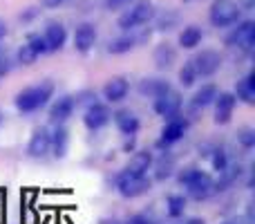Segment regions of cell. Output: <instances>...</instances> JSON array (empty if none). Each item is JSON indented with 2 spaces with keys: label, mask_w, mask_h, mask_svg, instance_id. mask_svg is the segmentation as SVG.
<instances>
[{
  "label": "cell",
  "mask_w": 255,
  "mask_h": 224,
  "mask_svg": "<svg viewBox=\"0 0 255 224\" xmlns=\"http://www.w3.org/2000/svg\"><path fill=\"white\" fill-rule=\"evenodd\" d=\"M54 92H56L54 81L52 79H43L40 83L20 90V92L13 97V106H16V110L22 112V114L38 112V110H43V108L47 106L49 99H54Z\"/></svg>",
  "instance_id": "6da1fadb"
},
{
  "label": "cell",
  "mask_w": 255,
  "mask_h": 224,
  "mask_svg": "<svg viewBox=\"0 0 255 224\" xmlns=\"http://www.w3.org/2000/svg\"><path fill=\"white\" fill-rule=\"evenodd\" d=\"M115 186L121 198L136 200L152 189V180H150L148 175H132V173H128V171H119L115 177Z\"/></svg>",
  "instance_id": "7a4b0ae2"
},
{
  "label": "cell",
  "mask_w": 255,
  "mask_h": 224,
  "mask_svg": "<svg viewBox=\"0 0 255 224\" xmlns=\"http://www.w3.org/2000/svg\"><path fill=\"white\" fill-rule=\"evenodd\" d=\"M154 16H157V13H154L152 2H148V0H136V2L130 4V9H128L126 13L119 16V27L124 31L139 29L141 25H148Z\"/></svg>",
  "instance_id": "3957f363"
},
{
  "label": "cell",
  "mask_w": 255,
  "mask_h": 224,
  "mask_svg": "<svg viewBox=\"0 0 255 224\" xmlns=\"http://www.w3.org/2000/svg\"><path fill=\"white\" fill-rule=\"evenodd\" d=\"M188 126H190V121L184 117V114H177V117H172V119H166V126L161 128L159 139L154 141V148L157 150H168L172 144H177V141L184 139Z\"/></svg>",
  "instance_id": "277c9868"
},
{
  "label": "cell",
  "mask_w": 255,
  "mask_h": 224,
  "mask_svg": "<svg viewBox=\"0 0 255 224\" xmlns=\"http://www.w3.org/2000/svg\"><path fill=\"white\" fill-rule=\"evenodd\" d=\"M240 16H242V9L235 0H215L208 11L213 27H231L240 22Z\"/></svg>",
  "instance_id": "5b68a950"
},
{
  "label": "cell",
  "mask_w": 255,
  "mask_h": 224,
  "mask_svg": "<svg viewBox=\"0 0 255 224\" xmlns=\"http://www.w3.org/2000/svg\"><path fill=\"white\" fill-rule=\"evenodd\" d=\"M190 63H193L197 76L208 79V76H213V74L220 72L224 58H222V54L217 52V49H202V52H197L193 58H190Z\"/></svg>",
  "instance_id": "8992f818"
},
{
  "label": "cell",
  "mask_w": 255,
  "mask_h": 224,
  "mask_svg": "<svg viewBox=\"0 0 255 224\" xmlns=\"http://www.w3.org/2000/svg\"><path fill=\"white\" fill-rule=\"evenodd\" d=\"M181 108H184L181 92H177V90H172V88L168 90V92H163L161 97L152 99V110L163 119H172V117H177V114H181Z\"/></svg>",
  "instance_id": "52a82bcc"
},
{
  "label": "cell",
  "mask_w": 255,
  "mask_h": 224,
  "mask_svg": "<svg viewBox=\"0 0 255 224\" xmlns=\"http://www.w3.org/2000/svg\"><path fill=\"white\" fill-rule=\"evenodd\" d=\"M229 47H238L242 52H251L255 45V22L253 20H244L226 36L224 40Z\"/></svg>",
  "instance_id": "ba28073f"
},
{
  "label": "cell",
  "mask_w": 255,
  "mask_h": 224,
  "mask_svg": "<svg viewBox=\"0 0 255 224\" xmlns=\"http://www.w3.org/2000/svg\"><path fill=\"white\" fill-rule=\"evenodd\" d=\"M112 121V110L108 108V103H92L83 110V126L88 128L90 132H99L101 128H106L108 123Z\"/></svg>",
  "instance_id": "9c48e42d"
},
{
  "label": "cell",
  "mask_w": 255,
  "mask_h": 224,
  "mask_svg": "<svg viewBox=\"0 0 255 224\" xmlns=\"http://www.w3.org/2000/svg\"><path fill=\"white\" fill-rule=\"evenodd\" d=\"M235 106H238V99H235L233 92H220L217 94L215 101H213V108H215V112H213V121H215V126H229L231 119H233Z\"/></svg>",
  "instance_id": "30bf717a"
},
{
  "label": "cell",
  "mask_w": 255,
  "mask_h": 224,
  "mask_svg": "<svg viewBox=\"0 0 255 224\" xmlns=\"http://www.w3.org/2000/svg\"><path fill=\"white\" fill-rule=\"evenodd\" d=\"M215 195V180L208 175L206 171L197 177L195 182H190L186 186V198L188 200H195V202H206Z\"/></svg>",
  "instance_id": "8fae6325"
},
{
  "label": "cell",
  "mask_w": 255,
  "mask_h": 224,
  "mask_svg": "<svg viewBox=\"0 0 255 224\" xmlns=\"http://www.w3.org/2000/svg\"><path fill=\"white\" fill-rule=\"evenodd\" d=\"M148 38H150V29L148 31H141V34L130 31V34H124V36H119V38H112L110 43H108L106 52L108 54H115V56H119V54H128L130 49H134L136 45L145 43Z\"/></svg>",
  "instance_id": "7c38bea8"
},
{
  "label": "cell",
  "mask_w": 255,
  "mask_h": 224,
  "mask_svg": "<svg viewBox=\"0 0 255 224\" xmlns=\"http://www.w3.org/2000/svg\"><path fill=\"white\" fill-rule=\"evenodd\" d=\"M70 150V132L63 123H56L54 130H49V153L54 159H65Z\"/></svg>",
  "instance_id": "4fadbf2b"
},
{
  "label": "cell",
  "mask_w": 255,
  "mask_h": 224,
  "mask_svg": "<svg viewBox=\"0 0 255 224\" xmlns=\"http://www.w3.org/2000/svg\"><path fill=\"white\" fill-rule=\"evenodd\" d=\"M74 97L72 94H61L58 99H54V103L49 106V121L56 126V123H65L67 119L74 114Z\"/></svg>",
  "instance_id": "5bb4252c"
},
{
  "label": "cell",
  "mask_w": 255,
  "mask_h": 224,
  "mask_svg": "<svg viewBox=\"0 0 255 224\" xmlns=\"http://www.w3.org/2000/svg\"><path fill=\"white\" fill-rule=\"evenodd\" d=\"M47 153H49V128L38 126L31 132V139L27 144V155L31 159H43Z\"/></svg>",
  "instance_id": "9a60e30c"
},
{
  "label": "cell",
  "mask_w": 255,
  "mask_h": 224,
  "mask_svg": "<svg viewBox=\"0 0 255 224\" xmlns=\"http://www.w3.org/2000/svg\"><path fill=\"white\" fill-rule=\"evenodd\" d=\"M152 168H154V182L170 180V177L175 175V171H177V157H175V153H170V148L161 150V155H159L157 159H152Z\"/></svg>",
  "instance_id": "2e32d148"
},
{
  "label": "cell",
  "mask_w": 255,
  "mask_h": 224,
  "mask_svg": "<svg viewBox=\"0 0 255 224\" xmlns=\"http://www.w3.org/2000/svg\"><path fill=\"white\" fill-rule=\"evenodd\" d=\"M170 88H172L170 81L161 79V76H143V79L136 83V92L145 99H157V97H161L163 92H168Z\"/></svg>",
  "instance_id": "e0dca14e"
},
{
  "label": "cell",
  "mask_w": 255,
  "mask_h": 224,
  "mask_svg": "<svg viewBox=\"0 0 255 224\" xmlns=\"http://www.w3.org/2000/svg\"><path fill=\"white\" fill-rule=\"evenodd\" d=\"M112 121H115L117 130H119L124 137L136 135V132H139V128H141L139 117H136L130 108H119V110H115V112H112Z\"/></svg>",
  "instance_id": "ac0fdd59"
},
{
  "label": "cell",
  "mask_w": 255,
  "mask_h": 224,
  "mask_svg": "<svg viewBox=\"0 0 255 224\" xmlns=\"http://www.w3.org/2000/svg\"><path fill=\"white\" fill-rule=\"evenodd\" d=\"M128 92H130V83H128L126 76H112V79L106 81V85H103V90H101L103 99H106L108 103L124 101L128 97Z\"/></svg>",
  "instance_id": "d6986e66"
},
{
  "label": "cell",
  "mask_w": 255,
  "mask_h": 224,
  "mask_svg": "<svg viewBox=\"0 0 255 224\" xmlns=\"http://www.w3.org/2000/svg\"><path fill=\"white\" fill-rule=\"evenodd\" d=\"M97 27L92 22H81L74 29V49L81 54H88L97 45Z\"/></svg>",
  "instance_id": "ffe728a7"
},
{
  "label": "cell",
  "mask_w": 255,
  "mask_h": 224,
  "mask_svg": "<svg viewBox=\"0 0 255 224\" xmlns=\"http://www.w3.org/2000/svg\"><path fill=\"white\" fill-rule=\"evenodd\" d=\"M217 175H220V177L215 180V195H220V193H226L231 186H235V182L242 180L244 166H242L240 162L229 164V166H226L222 173H217Z\"/></svg>",
  "instance_id": "44dd1931"
},
{
  "label": "cell",
  "mask_w": 255,
  "mask_h": 224,
  "mask_svg": "<svg viewBox=\"0 0 255 224\" xmlns=\"http://www.w3.org/2000/svg\"><path fill=\"white\" fill-rule=\"evenodd\" d=\"M152 150L143 148V150H134V155L130 157V162H128V166L124 171L132 173V175H148V171L152 168Z\"/></svg>",
  "instance_id": "7402d4cb"
},
{
  "label": "cell",
  "mask_w": 255,
  "mask_h": 224,
  "mask_svg": "<svg viewBox=\"0 0 255 224\" xmlns=\"http://www.w3.org/2000/svg\"><path fill=\"white\" fill-rule=\"evenodd\" d=\"M152 63L159 72L170 70V67L177 63V49L172 47L170 43H159L152 52Z\"/></svg>",
  "instance_id": "603a6c76"
},
{
  "label": "cell",
  "mask_w": 255,
  "mask_h": 224,
  "mask_svg": "<svg viewBox=\"0 0 255 224\" xmlns=\"http://www.w3.org/2000/svg\"><path fill=\"white\" fill-rule=\"evenodd\" d=\"M43 38H45V43H47L49 52H58V49H63L65 47V43H67L65 25H61V22H49V25L45 27Z\"/></svg>",
  "instance_id": "cb8c5ba5"
},
{
  "label": "cell",
  "mask_w": 255,
  "mask_h": 224,
  "mask_svg": "<svg viewBox=\"0 0 255 224\" xmlns=\"http://www.w3.org/2000/svg\"><path fill=\"white\" fill-rule=\"evenodd\" d=\"M235 99L247 106H255V72L249 70V74L244 79H240L235 83Z\"/></svg>",
  "instance_id": "d4e9b609"
},
{
  "label": "cell",
  "mask_w": 255,
  "mask_h": 224,
  "mask_svg": "<svg viewBox=\"0 0 255 224\" xmlns=\"http://www.w3.org/2000/svg\"><path fill=\"white\" fill-rule=\"evenodd\" d=\"M217 94H220V88H217L215 83H204L199 90H195L193 99H190V108H195V110H204V108L213 106V101H215Z\"/></svg>",
  "instance_id": "484cf974"
},
{
  "label": "cell",
  "mask_w": 255,
  "mask_h": 224,
  "mask_svg": "<svg viewBox=\"0 0 255 224\" xmlns=\"http://www.w3.org/2000/svg\"><path fill=\"white\" fill-rule=\"evenodd\" d=\"M186 209H188V198L179 193H172L166 198V216L177 220V218H184Z\"/></svg>",
  "instance_id": "4316f807"
},
{
  "label": "cell",
  "mask_w": 255,
  "mask_h": 224,
  "mask_svg": "<svg viewBox=\"0 0 255 224\" xmlns=\"http://www.w3.org/2000/svg\"><path fill=\"white\" fill-rule=\"evenodd\" d=\"M202 38H204V31L199 29L197 25H188V27H184V29H181L179 45L184 49H195L199 43H202Z\"/></svg>",
  "instance_id": "83f0119b"
},
{
  "label": "cell",
  "mask_w": 255,
  "mask_h": 224,
  "mask_svg": "<svg viewBox=\"0 0 255 224\" xmlns=\"http://www.w3.org/2000/svg\"><path fill=\"white\" fill-rule=\"evenodd\" d=\"M208 162H211V168L215 173H222L226 166L231 164V157H229V150L226 148H220V146H215L211 153V157H208Z\"/></svg>",
  "instance_id": "f1b7e54d"
},
{
  "label": "cell",
  "mask_w": 255,
  "mask_h": 224,
  "mask_svg": "<svg viewBox=\"0 0 255 224\" xmlns=\"http://www.w3.org/2000/svg\"><path fill=\"white\" fill-rule=\"evenodd\" d=\"M202 173H204V171H202V168H199V166H195V164H190V166L177 168V171H175V177H177V182H179V184L186 189V186H188L190 182H195V180H197V177L202 175Z\"/></svg>",
  "instance_id": "f546056e"
},
{
  "label": "cell",
  "mask_w": 255,
  "mask_h": 224,
  "mask_svg": "<svg viewBox=\"0 0 255 224\" xmlns=\"http://www.w3.org/2000/svg\"><path fill=\"white\" fill-rule=\"evenodd\" d=\"M235 139H238V144L242 146L244 150L255 148V128H251V126L238 128V132H235Z\"/></svg>",
  "instance_id": "4dcf8cb0"
},
{
  "label": "cell",
  "mask_w": 255,
  "mask_h": 224,
  "mask_svg": "<svg viewBox=\"0 0 255 224\" xmlns=\"http://www.w3.org/2000/svg\"><path fill=\"white\" fill-rule=\"evenodd\" d=\"M197 79H199V76H197V72H195L193 63L186 61L184 65L179 67V85H181V88H193Z\"/></svg>",
  "instance_id": "1f68e13d"
},
{
  "label": "cell",
  "mask_w": 255,
  "mask_h": 224,
  "mask_svg": "<svg viewBox=\"0 0 255 224\" xmlns=\"http://www.w3.org/2000/svg\"><path fill=\"white\" fill-rule=\"evenodd\" d=\"M38 58H40V56H38V54H36L27 43L20 45V47H18V52H16V63H18V65H34Z\"/></svg>",
  "instance_id": "d6a6232c"
},
{
  "label": "cell",
  "mask_w": 255,
  "mask_h": 224,
  "mask_svg": "<svg viewBox=\"0 0 255 224\" xmlns=\"http://www.w3.org/2000/svg\"><path fill=\"white\" fill-rule=\"evenodd\" d=\"M72 97H74V106L76 108H88V106H92V103L99 101V97H97L94 90H81V92L72 94Z\"/></svg>",
  "instance_id": "836d02e7"
},
{
  "label": "cell",
  "mask_w": 255,
  "mask_h": 224,
  "mask_svg": "<svg viewBox=\"0 0 255 224\" xmlns=\"http://www.w3.org/2000/svg\"><path fill=\"white\" fill-rule=\"evenodd\" d=\"M27 45H29V47L34 49L36 54H38V56H43V54H49L47 43H45L43 34H29V36H27Z\"/></svg>",
  "instance_id": "e575fe53"
},
{
  "label": "cell",
  "mask_w": 255,
  "mask_h": 224,
  "mask_svg": "<svg viewBox=\"0 0 255 224\" xmlns=\"http://www.w3.org/2000/svg\"><path fill=\"white\" fill-rule=\"evenodd\" d=\"M121 224H159V222H157V218H154L152 213L141 211V213H134V216H130L126 222H121Z\"/></svg>",
  "instance_id": "d590c367"
},
{
  "label": "cell",
  "mask_w": 255,
  "mask_h": 224,
  "mask_svg": "<svg viewBox=\"0 0 255 224\" xmlns=\"http://www.w3.org/2000/svg\"><path fill=\"white\" fill-rule=\"evenodd\" d=\"M13 65H16V63H13V58L9 56L2 47H0V79H4L7 74H11Z\"/></svg>",
  "instance_id": "8d00e7d4"
},
{
  "label": "cell",
  "mask_w": 255,
  "mask_h": 224,
  "mask_svg": "<svg viewBox=\"0 0 255 224\" xmlns=\"http://www.w3.org/2000/svg\"><path fill=\"white\" fill-rule=\"evenodd\" d=\"M132 2H136V0H106V9H110V11H121V9H128Z\"/></svg>",
  "instance_id": "74e56055"
},
{
  "label": "cell",
  "mask_w": 255,
  "mask_h": 224,
  "mask_svg": "<svg viewBox=\"0 0 255 224\" xmlns=\"http://www.w3.org/2000/svg\"><path fill=\"white\" fill-rule=\"evenodd\" d=\"M213 148H215V144H211V141H204V144H199V148H197L199 157L208 159V157H211V153H213Z\"/></svg>",
  "instance_id": "f35d334b"
},
{
  "label": "cell",
  "mask_w": 255,
  "mask_h": 224,
  "mask_svg": "<svg viewBox=\"0 0 255 224\" xmlns=\"http://www.w3.org/2000/svg\"><path fill=\"white\" fill-rule=\"evenodd\" d=\"M121 150H124V153H134V150H136V139H134V135H128V137H126V141H124V146H121Z\"/></svg>",
  "instance_id": "ab89813d"
},
{
  "label": "cell",
  "mask_w": 255,
  "mask_h": 224,
  "mask_svg": "<svg viewBox=\"0 0 255 224\" xmlns=\"http://www.w3.org/2000/svg\"><path fill=\"white\" fill-rule=\"evenodd\" d=\"M36 13H38V11H36V9H29V11L20 13V20H31V18H34V16H36Z\"/></svg>",
  "instance_id": "60d3db41"
},
{
  "label": "cell",
  "mask_w": 255,
  "mask_h": 224,
  "mask_svg": "<svg viewBox=\"0 0 255 224\" xmlns=\"http://www.w3.org/2000/svg\"><path fill=\"white\" fill-rule=\"evenodd\" d=\"M65 0H43V7H58V4H63Z\"/></svg>",
  "instance_id": "b9f144b4"
},
{
  "label": "cell",
  "mask_w": 255,
  "mask_h": 224,
  "mask_svg": "<svg viewBox=\"0 0 255 224\" xmlns=\"http://www.w3.org/2000/svg\"><path fill=\"white\" fill-rule=\"evenodd\" d=\"M242 4H244V9H247V11H251V9L255 7V0H242Z\"/></svg>",
  "instance_id": "7bdbcfd3"
},
{
  "label": "cell",
  "mask_w": 255,
  "mask_h": 224,
  "mask_svg": "<svg viewBox=\"0 0 255 224\" xmlns=\"http://www.w3.org/2000/svg\"><path fill=\"white\" fill-rule=\"evenodd\" d=\"M184 224H206V222H204L202 218H188V220H186Z\"/></svg>",
  "instance_id": "ee69618b"
},
{
  "label": "cell",
  "mask_w": 255,
  "mask_h": 224,
  "mask_svg": "<svg viewBox=\"0 0 255 224\" xmlns=\"http://www.w3.org/2000/svg\"><path fill=\"white\" fill-rule=\"evenodd\" d=\"M4 34H7V25H4V20H0V40L4 38Z\"/></svg>",
  "instance_id": "f6af8a7d"
},
{
  "label": "cell",
  "mask_w": 255,
  "mask_h": 224,
  "mask_svg": "<svg viewBox=\"0 0 255 224\" xmlns=\"http://www.w3.org/2000/svg\"><path fill=\"white\" fill-rule=\"evenodd\" d=\"M99 224H121V222H119V220H112V218H103V220L99 222Z\"/></svg>",
  "instance_id": "bcb514c9"
},
{
  "label": "cell",
  "mask_w": 255,
  "mask_h": 224,
  "mask_svg": "<svg viewBox=\"0 0 255 224\" xmlns=\"http://www.w3.org/2000/svg\"><path fill=\"white\" fill-rule=\"evenodd\" d=\"M220 224H238L235 220H224V222H220Z\"/></svg>",
  "instance_id": "7dc6e473"
},
{
  "label": "cell",
  "mask_w": 255,
  "mask_h": 224,
  "mask_svg": "<svg viewBox=\"0 0 255 224\" xmlns=\"http://www.w3.org/2000/svg\"><path fill=\"white\" fill-rule=\"evenodd\" d=\"M4 123V114H2V110H0V126Z\"/></svg>",
  "instance_id": "c3c4849f"
}]
</instances>
